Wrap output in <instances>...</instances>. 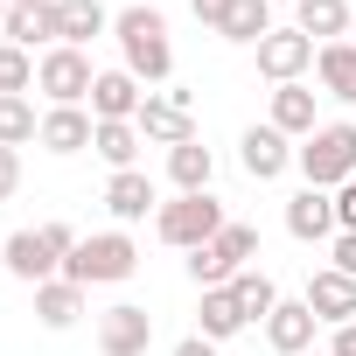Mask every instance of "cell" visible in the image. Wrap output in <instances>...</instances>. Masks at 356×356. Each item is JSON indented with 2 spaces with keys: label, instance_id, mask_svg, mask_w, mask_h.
Wrapping results in <instances>:
<instances>
[{
  "label": "cell",
  "instance_id": "1",
  "mask_svg": "<svg viewBox=\"0 0 356 356\" xmlns=\"http://www.w3.org/2000/svg\"><path fill=\"white\" fill-rule=\"evenodd\" d=\"M112 35H119V56H126V70L140 77V84H168L175 77V42H168V22L147 8H126L119 22H112Z\"/></svg>",
  "mask_w": 356,
  "mask_h": 356
},
{
  "label": "cell",
  "instance_id": "2",
  "mask_svg": "<svg viewBox=\"0 0 356 356\" xmlns=\"http://www.w3.org/2000/svg\"><path fill=\"white\" fill-rule=\"evenodd\" d=\"M140 273V245L126 231H98V238H77V252L63 259V280H77L84 293L91 286H119Z\"/></svg>",
  "mask_w": 356,
  "mask_h": 356
},
{
  "label": "cell",
  "instance_id": "3",
  "mask_svg": "<svg viewBox=\"0 0 356 356\" xmlns=\"http://www.w3.org/2000/svg\"><path fill=\"white\" fill-rule=\"evenodd\" d=\"M293 168L307 175V189H342V182H356V126H349V119L314 126L307 147H293Z\"/></svg>",
  "mask_w": 356,
  "mask_h": 356
},
{
  "label": "cell",
  "instance_id": "4",
  "mask_svg": "<svg viewBox=\"0 0 356 356\" xmlns=\"http://www.w3.org/2000/svg\"><path fill=\"white\" fill-rule=\"evenodd\" d=\"M70 252H77V231H70V224H35V231H15V238H8V266H0V273L42 286V280L63 273Z\"/></svg>",
  "mask_w": 356,
  "mask_h": 356
},
{
  "label": "cell",
  "instance_id": "5",
  "mask_svg": "<svg viewBox=\"0 0 356 356\" xmlns=\"http://www.w3.org/2000/svg\"><path fill=\"white\" fill-rule=\"evenodd\" d=\"M224 224H231V217H224V203H217L210 189H203V196H175V203H161V210H154V231H161V245H175V252L210 245Z\"/></svg>",
  "mask_w": 356,
  "mask_h": 356
},
{
  "label": "cell",
  "instance_id": "6",
  "mask_svg": "<svg viewBox=\"0 0 356 356\" xmlns=\"http://www.w3.org/2000/svg\"><path fill=\"white\" fill-rule=\"evenodd\" d=\"M91 84H98V70H91V56H84V49H70V42L42 49V63H35V91H42L49 105H84V98H91Z\"/></svg>",
  "mask_w": 356,
  "mask_h": 356
},
{
  "label": "cell",
  "instance_id": "7",
  "mask_svg": "<svg viewBox=\"0 0 356 356\" xmlns=\"http://www.w3.org/2000/svg\"><path fill=\"white\" fill-rule=\"evenodd\" d=\"M140 140H161V147H182V140H196V98L182 91V84H168L161 98H147L140 105Z\"/></svg>",
  "mask_w": 356,
  "mask_h": 356
},
{
  "label": "cell",
  "instance_id": "8",
  "mask_svg": "<svg viewBox=\"0 0 356 356\" xmlns=\"http://www.w3.org/2000/svg\"><path fill=\"white\" fill-rule=\"evenodd\" d=\"M314 49H321V42H307L300 29H273V35L259 42V77H273V84H300V77L314 70Z\"/></svg>",
  "mask_w": 356,
  "mask_h": 356
},
{
  "label": "cell",
  "instance_id": "9",
  "mask_svg": "<svg viewBox=\"0 0 356 356\" xmlns=\"http://www.w3.org/2000/svg\"><path fill=\"white\" fill-rule=\"evenodd\" d=\"M147 342H154V314L140 300H119V307L98 314V349L105 356H147Z\"/></svg>",
  "mask_w": 356,
  "mask_h": 356
},
{
  "label": "cell",
  "instance_id": "10",
  "mask_svg": "<svg viewBox=\"0 0 356 356\" xmlns=\"http://www.w3.org/2000/svg\"><path fill=\"white\" fill-rule=\"evenodd\" d=\"M238 168L252 175V182H280V175L293 168V147H286V133L266 119V126H245V140H238Z\"/></svg>",
  "mask_w": 356,
  "mask_h": 356
},
{
  "label": "cell",
  "instance_id": "11",
  "mask_svg": "<svg viewBox=\"0 0 356 356\" xmlns=\"http://www.w3.org/2000/svg\"><path fill=\"white\" fill-rule=\"evenodd\" d=\"M307 307H314V321H328V328H342V321H356V280L349 273H335V266H321L314 280H307V293H300Z\"/></svg>",
  "mask_w": 356,
  "mask_h": 356
},
{
  "label": "cell",
  "instance_id": "12",
  "mask_svg": "<svg viewBox=\"0 0 356 356\" xmlns=\"http://www.w3.org/2000/svg\"><path fill=\"white\" fill-rule=\"evenodd\" d=\"M286 231H293L300 245L335 238V189H300V196H286Z\"/></svg>",
  "mask_w": 356,
  "mask_h": 356
},
{
  "label": "cell",
  "instance_id": "13",
  "mask_svg": "<svg viewBox=\"0 0 356 356\" xmlns=\"http://www.w3.org/2000/svg\"><path fill=\"white\" fill-rule=\"evenodd\" d=\"M140 105H147V91H140L133 70H98V84H91V119H140Z\"/></svg>",
  "mask_w": 356,
  "mask_h": 356
},
{
  "label": "cell",
  "instance_id": "14",
  "mask_svg": "<svg viewBox=\"0 0 356 356\" xmlns=\"http://www.w3.org/2000/svg\"><path fill=\"white\" fill-rule=\"evenodd\" d=\"M91 133H98V119H91L84 105H49V112H42V140H35V147H49V154H84V147H91Z\"/></svg>",
  "mask_w": 356,
  "mask_h": 356
},
{
  "label": "cell",
  "instance_id": "15",
  "mask_svg": "<svg viewBox=\"0 0 356 356\" xmlns=\"http://www.w3.org/2000/svg\"><path fill=\"white\" fill-rule=\"evenodd\" d=\"M314 328H321V321H314L307 300H280V307L266 314V342H273V356H300V349L314 342Z\"/></svg>",
  "mask_w": 356,
  "mask_h": 356
},
{
  "label": "cell",
  "instance_id": "16",
  "mask_svg": "<svg viewBox=\"0 0 356 356\" xmlns=\"http://www.w3.org/2000/svg\"><path fill=\"white\" fill-rule=\"evenodd\" d=\"M105 210H112L119 224H140L147 210H161V196H154V182H147L140 168H126V175H112V182H105Z\"/></svg>",
  "mask_w": 356,
  "mask_h": 356
},
{
  "label": "cell",
  "instance_id": "17",
  "mask_svg": "<svg viewBox=\"0 0 356 356\" xmlns=\"http://www.w3.org/2000/svg\"><path fill=\"white\" fill-rule=\"evenodd\" d=\"M210 175H217V154L203 140H182V147H168V182L182 189V196H203L210 189Z\"/></svg>",
  "mask_w": 356,
  "mask_h": 356
},
{
  "label": "cell",
  "instance_id": "18",
  "mask_svg": "<svg viewBox=\"0 0 356 356\" xmlns=\"http://www.w3.org/2000/svg\"><path fill=\"white\" fill-rule=\"evenodd\" d=\"M77 314H84V286H77V280L56 273V280L35 286V321H42V328H77Z\"/></svg>",
  "mask_w": 356,
  "mask_h": 356
},
{
  "label": "cell",
  "instance_id": "19",
  "mask_svg": "<svg viewBox=\"0 0 356 356\" xmlns=\"http://www.w3.org/2000/svg\"><path fill=\"white\" fill-rule=\"evenodd\" d=\"M314 77H321L328 98L356 105V42H321V49H314Z\"/></svg>",
  "mask_w": 356,
  "mask_h": 356
},
{
  "label": "cell",
  "instance_id": "20",
  "mask_svg": "<svg viewBox=\"0 0 356 356\" xmlns=\"http://www.w3.org/2000/svg\"><path fill=\"white\" fill-rule=\"evenodd\" d=\"M91 154H98L112 175H126V168L140 161V126H133V119H98V133H91Z\"/></svg>",
  "mask_w": 356,
  "mask_h": 356
},
{
  "label": "cell",
  "instance_id": "21",
  "mask_svg": "<svg viewBox=\"0 0 356 356\" xmlns=\"http://www.w3.org/2000/svg\"><path fill=\"white\" fill-rule=\"evenodd\" d=\"M293 29L307 42H342L349 35V0H300L293 8Z\"/></svg>",
  "mask_w": 356,
  "mask_h": 356
},
{
  "label": "cell",
  "instance_id": "22",
  "mask_svg": "<svg viewBox=\"0 0 356 356\" xmlns=\"http://www.w3.org/2000/svg\"><path fill=\"white\" fill-rule=\"evenodd\" d=\"M112 29V15L98 8V0H56V42H70V49H84L91 35H105Z\"/></svg>",
  "mask_w": 356,
  "mask_h": 356
},
{
  "label": "cell",
  "instance_id": "23",
  "mask_svg": "<svg viewBox=\"0 0 356 356\" xmlns=\"http://www.w3.org/2000/svg\"><path fill=\"white\" fill-rule=\"evenodd\" d=\"M273 126L286 140H307L314 133V91L307 84H273Z\"/></svg>",
  "mask_w": 356,
  "mask_h": 356
},
{
  "label": "cell",
  "instance_id": "24",
  "mask_svg": "<svg viewBox=\"0 0 356 356\" xmlns=\"http://www.w3.org/2000/svg\"><path fill=\"white\" fill-rule=\"evenodd\" d=\"M196 335H210V342H231L238 328H245V307H238V293L231 286H203V307H196Z\"/></svg>",
  "mask_w": 356,
  "mask_h": 356
},
{
  "label": "cell",
  "instance_id": "25",
  "mask_svg": "<svg viewBox=\"0 0 356 356\" xmlns=\"http://www.w3.org/2000/svg\"><path fill=\"white\" fill-rule=\"evenodd\" d=\"M224 42H266L273 35V0H231V15H224V29H217Z\"/></svg>",
  "mask_w": 356,
  "mask_h": 356
},
{
  "label": "cell",
  "instance_id": "26",
  "mask_svg": "<svg viewBox=\"0 0 356 356\" xmlns=\"http://www.w3.org/2000/svg\"><path fill=\"white\" fill-rule=\"evenodd\" d=\"M0 35H8L15 49H29V56H35V42L56 49V8H8V29Z\"/></svg>",
  "mask_w": 356,
  "mask_h": 356
},
{
  "label": "cell",
  "instance_id": "27",
  "mask_svg": "<svg viewBox=\"0 0 356 356\" xmlns=\"http://www.w3.org/2000/svg\"><path fill=\"white\" fill-rule=\"evenodd\" d=\"M29 140H42V119H35V105L29 98H0V147H29Z\"/></svg>",
  "mask_w": 356,
  "mask_h": 356
},
{
  "label": "cell",
  "instance_id": "28",
  "mask_svg": "<svg viewBox=\"0 0 356 356\" xmlns=\"http://www.w3.org/2000/svg\"><path fill=\"white\" fill-rule=\"evenodd\" d=\"M231 293H238V307H245V321H266V314L280 307V286H273L266 273H252V266H245V273L231 280Z\"/></svg>",
  "mask_w": 356,
  "mask_h": 356
},
{
  "label": "cell",
  "instance_id": "29",
  "mask_svg": "<svg viewBox=\"0 0 356 356\" xmlns=\"http://www.w3.org/2000/svg\"><path fill=\"white\" fill-rule=\"evenodd\" d=\"M29 84H35V56L0 42V98H29Z\"/></svg>",
  "mask_w": 356,
  "mask_h": 356
},
{
  "label": "cell",
  "instance_id": "30",
  "mask_svg": "<svg viewBox=\"0 0 356 356\" xmlns=\"http://www.w3.org/2000/svg\"><path fill=\"white\" fill-rule=\"evenodd\" d=\"M189 280H196V286H231L238 266H231L217 245H196V252H189Z\"/></svg>",
  "mask_w": 356,
  "mask_h": 356
},
{
  "label": "cell",
  "instance_id": "31",
  "mask_svg": "<svg viewBox=\"0 0 356 356\" xmlns=\"http://www.w3.org/2000/svg\"><path fill=\"white\" fill-rule=\"evenodd\" d=\"M210 245H217V252H224V259H231V266L245 273V259L259 252V231H252V224H224V231H217Z\"/></svg>",
  "mask_w": 356,
  "mask_h": 356
},
{
  "label": "cell",
  "instance_id": "32",
  "mask_svg": "<svg viewBox=\"0 0 356 356\" xmlns=\"http://www.w3.org/2000/svg\"><path fill=\"white\" fill-rule=\"evenodd\" d=\"M328 266L356 280V231H335V245H328Z\"/></svg>",
  "mask_w": 356,
  "mask_h": 356
},
{
  "label": "cell",
  "instance_id": "33",
  "mask_svg": "<svg viewBox=\"0 0 356 356\" xmlns=\"http://www.w3.org/2000/svg\"><path fill=\"white\" fill-rule=\"evenodd\" d=\"M15 189H22V154H15V147H0V203H8Z\"/></svg>",
  "mask_w": 356,
  "mask_h": 356
},
{
  "label": "cell",
  "instance_id": "34",
  "mask_svg": "<svg viewBox=\"0 0 356 356\" xmlns=\"http://www.w3.org/2000/svg\"><path fill=\"white\" fill-rule=\"evenodd\" d=\"M335 231H356V182L335 189Z\"/></svg>",
  "mask_w": 356,
  "mask_h": 356
},
{
  "label": "cell",
  "instance_id": "35",
  "mask_svg": "<svg viewBox=\"0 0 356 356\" xmlns=\"http://www.w3.org/2000/svg\"><path fill=\"white\" fill-rule=\"evenodd\" d=\"M189 15H196L203 29H224V15H231V0H189Z\"/></svg>",
  "mask_w": 356,
  "mask_h": 356
},
{
  "label": "cell",
  "instance_id": "36",
  "mask_svg": "<svg viewBox=\"0 0 356 356\" xmlns=\"http://www.w3.org/2000/svg\"><path fill=\"white\" fill-rule=\"evenodd\" d=\"M328 356H356V321H342V328L328 335Z\"/></svg>",
  "mask_w": 356,
  "mask_h": 356
},
{
  "label": "cell",
  "instance_id": "37",
  "mask_svg": "<svg viewBox=\"0 0 356 356\" xmlns=\"http://www.w3.org/2000/svg\"><path fill=\"white\" fill-rule=\"evenodd\" d=\"M175 356H217V342L210 335H189V342H175Z\"/></svg>",
  "mask_w": 356,
  "mask_h": 356
},
{
  "label": "cell",
  "instance_id": "38",
  "mask_svg": "<svg viewBox=\"0 0 356 356\" xmlns=\"http://www.w3.org/2000/svg\"><path fill=\"white\" fill-rule=\"evenodd\" d=\"M8 8H15V0H0V29H8Z\"/></svg>",
  "mask_w": 356,
  "mask_h": 356
},
{
  "label": "cell",
  "instance_id": "39",
  "mask_svg": "<svg viewBox=\"0 0 356 356\" xmlns=\"http://www.w3.org/2000/svg\"><path fill=\"white\" fill-rule=\"evenodd\" d=\"M0 266H8V231H0Z\"/></svg>",
  "mask_w": 356,
  "mask_h": 356
},
{
  "label": "cell",
  "instance_id": "40",
  "mask_svg": "<svg viewBox=\"0 0 356 356\" xmlns=\"http://www.w3.org/2000/svg\"><path fill=\"white\" fill-rule=\"evenodd\" d=\"M273 8H280V0H273ZM286 8H300V0H286Z\"/></svg>",
  "mask_w": 356,
  "mask_h": 356
}]
</instances>
